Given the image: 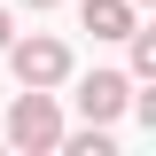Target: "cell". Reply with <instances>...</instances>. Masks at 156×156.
Masks as SVG:
<instances>
[{
	"mask_svg": "<svg viewBox=\"0 0 156 156\" xmlns=\"http://www.w3.org/2000/svg\"><path fill=\"white\" fill-rule=\"evenodd\" d=\"M23 8H55V0H23Z\"/></svg>",
	"mask_w": 156,
	"mask_h": 156,
	"instance_id": "cell-8",
	"label": "cell"
},
{
	"mask_svg": "<svg viewBox=\"0 0 156 156\" xmlns=\"http://www.w3.org/2000/svg\"><path fill=\"white\" fill-rule=\"evenodd\" d=\"M8 140L16 148H31V156H47L62 140V109H55V94L47 86H23L16 101H8Z\"/></svg>",
	"mask_w": 156,
	"mask_h": 156,
	"instance_id": "cell-1",
	"label": "cell"
},
{
	"mask_svg": "<svg viewBox=\"0 0 156 156\" xmlns=\"http://www.w3.org/2000/svg\"><path fill=\"white\" fill-rule=\"evenodd\" d=\"M0 55H8L16 86H62V78H70V47H62V39H8Z\"/></svg>",
	"mask_w": 156,
	"mask_h": 156,
	"instance_id": "cell-2",
	"label": "cell"
},
{
	"mask_svg": "<svg viewBox=\"0 0 156 156\" xmlns=\"http://www.w3.org/2000/svg\"><path fill=\"white\" fill-rule=\"evenodd\" d=\"M133 8H148V0H133Z\"/></svg>",
	"mask_w": 156,
	"mask_h": 156,
	"instance_id": "cell-9",
	"label": "cell"
},
{
	"mask_svg": "<svg viewBox=\"0 0 156 156\" xmlns=\"http://www.w3.org/2000/svg\"><path fill=\"white\" fill-rule=\"evenodd\" d=\"M55 148H70V156H109L117 140H109V125H86V133H62Z\"/></svg>",
	"mask_w": 156,
	"mask_h": 156,
	"instance_id": "cell-5",
	"label": "cell"
},
{
	"mask_svg": "<svg viewBox=\"0 0 156 156\" xmlns=\"http://www.w3.org/2000/svg\"><path fill=\"white\" fill-rule=\"evenodd\" d=\"M125 109H133V78L125 70H86L78 78V117L86 125H117Z\"/></svg>",
	"mask_w": 156,
	"mask_h": 156,
	"instance_id": "cell-3",
	"label": "cell"
},
{
	"mask_svg": "<svg viewBox=\"0 0 156 156\" xmlns=\"http://www.w3.org/2000/svg\"><path fill=\"white\" fill-rule=\"evenodd\" d=\"M8 39H16V23H8V8H0V47H8Z\"/></svg>",
	"mask_w": 156,
	"mask_h": 156,
	"instance_id": "cell-7",
	"label": "cell"
},
{
	"mask_svg": "<svg viewBox=\"0 0 156 156\" xmlns=\"http://www.w3.org/2000/svg\"><path fill=\"white\" fill-rule=\"evenodd\" d=\"M125 39H133V78H156V31H140V23H133Z\"/></svg>",
	"mask_w": 156,
	"mask_h": 156,
	"instance_id": "cell-6",
	"label": "cell"
},
{
	"mask_svg": "<svg viewBox=\"0 0 156 156\" xmlns=\"http://www.w3.org/2000/svg\"><path fill=\"white\" fill-rule=\"evenodd\" d=\"M133 23H140L133 0H86V31H94V39H125Z\"/></svg>",
	"mask_w": 156,
	"mask_h": 156,
	"instance_id": "cell-4",
	"label": "cell"
}]
</instances>
